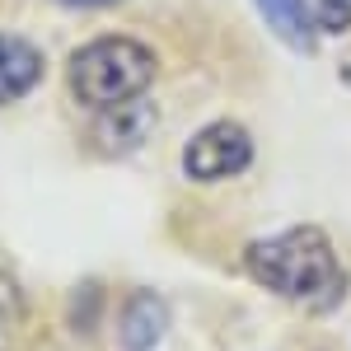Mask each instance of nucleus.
<instances>
[{
  "mask_svg": "<svg viewBox=\"0 0 351 351\" xmlns=\"http://www.w3.org/2000/svg\"><path fill=\"white\" fill-rule=\"evenodd\" d=\"M253 164V136L239 122H211L183 145V169L197 183H220L234 178Z\"/></svg>",
  "mask_w": 351,
  "mask_h": 351,
  "instance_id": "3",
  "label": "nucleus"
},
{
  "mask_svg": "<svg viewBox=\"0 0 351 351\" xmlns=\"http://www.w3.org/2000/svg\"><path fill=\"white\" fill-rule=\"evenodd\" d=\"M164 328H169V309L155 291H136L127 304H122V324H117V337L127 351H155L164 342Z\"/></svg>",
  "mask_w": 351,
  "mask_h": 351,
  "instance_id": "6",
  "label": "nucleus"
},
{
  "mask_svg": "<svg viewBox=\"0 0 351 351\" xmlns=\"http://www.w3.org/2000/svg\"><path fill=\"white\" fill-rule=\"evenodd\" d=\"M19 328H24V295H19L14 276H5V271H0V351L14 347Z\"/></svg>",
  "mask_w": 351,
  "mask_h": 351,
  "instance_id": "8",
  "label": "nucleus"
},
{
  "mask_svg": "<svg viewBox=\"0 0 351 351\" xmlns=\"http://www.w3.org/2000/svg\"><path fill=\"white\" fill-rule=\"evenodd\" d=\"M155 52L136 38H94L71 56V94L84 108H112L127 104L136 94H145V84L155 80Z\"/></svg>",
  "mask_w": 351,
  "mask_h": 351,
  "instance_id": "2",
  "label": "nucleus"
},
{
  "mask_svg": "<svg viewBox=\"0 0 351 351\" xmlns=\"http://www.w3.org/2000/svg\"><path fill=\"white\" fill-rule=\"evenodd\" d=\"M38 80H43V52L19 33H0V108L24 99Z\"/></svg>",
  "mask_w": 351,
  "mask_h": 351,
  "instance_id": "5",
  "label": "nucleus"
},
{
  "mask_svg": "<svg viewBox=\"0 0 351 351\" xmlns=\"http://www.w3.org/2000/svg\"><path fill=\"white\" fill-rule=\"evenodd\" d=\"M155 122H160L155 104H145V99L136 94V99H127V104L99 108L89 136H94V150H99V155H132V150H141V145L150 141Z\"/></svg>",
  "mask_w": 351,
  "mask_h": 351,
  "instance_id": "4",
  "label": "nucleus"
},
{
  "mask_svg": "<svg viewBox=\"0 0 351 351\" xmlns=\"http://www.w3.org/2000/svg\"><path fill=\"white\" fill-rule=\"evenodd\" d=\"M258 14L267 19V28L295 52H314V19L304 0H253Z\"/></svg>",
  "mask_w": 351,
  "mask_h": 351,
  "instance_id": "7",
  "label": "nucleus"
},
{
  "mask_svg": "<svg viewBox=\"0 0 351 351\" xmlns=\"http://www.w3.org/2000/svg\"><path fill=\"white\" fill-rule=\"evenodd\" d=\"M309 19L319 33H347L351 28V0H304Z\"/></svg>",
  "mask_w": 351,
  "mask_h": 351,
  "instance_id": "9",
  "label": "nucleus"
},
{
  "mask_svg": "<svg viewBox=\"0 0 351 351\" xmlns=\"http://www.w3.org/2000/svg\"><path fill=\"white\" fill-rule=\"evenodd\" d=\"M342 80L351 84V56H347V61H342Z\"/></svg>",
  "mask_w": 351,
  "mask_h": 351,
  "instance_id": "11",
  "label": "nucleus"
},
{
  "mask_svg": "<svg viewBox=\"0 0 351 351\" xmlns=\"http://www.w3.org/2000/svg\"><path fill=\"white\" fill-rule=\"evenodd\" d=\"M56 5H71V10H104V5H117V0H56Z\"/></svg>",
  "mask_w": 351,
  "mask_h": 351,
  "instance_id": "10",
  "label": "nucleus"
},
{
  "mask_svg": "<svg viewBox=\"0 0 351 351\" xmlns=\"http://www.w3.org/2000/svg\"><path fill=\"white\" fill-rule=\"evenodd\" d=\"M243 267L258 286H267L281 300L304 304V309H332L347 295V271L337 263L328 234L314 225H295V230H281L271 239L248 243Z\"/></svg>",
  "mask_w": 351,
  "mask_h": 351,
  "instance_id": "1",
  "label": "nucleus"
}]
</instances>
